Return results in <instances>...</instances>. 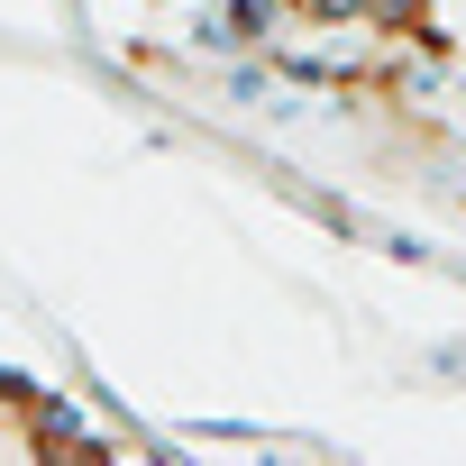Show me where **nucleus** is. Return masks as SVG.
I'll list each match as a JSON object with an SVG mask.
<instances>
[{
    "label": "nucleus",
    "instance_id": "1",
    "mask_svg": "<svg viewBox=\"0 0 466 466\" xmlns=\"http://www.w3.org/2000/svg\"><path fill=\"white\" fill-rule=\"evenodd\" d=\"M375 19H420V0H366Z\"/></svg>",
    "mask_w": 466,
    "mask_h": 466
}]
</instances>
